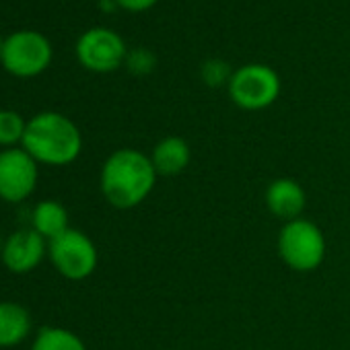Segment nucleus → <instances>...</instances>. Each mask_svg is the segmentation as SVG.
<instances>
[{
    "label": "nucleus",
    "mask_w": 350,
    "mask_h": 350,
    "mask_svg": "<svg viewBox=\"0 0 350 350\" xmlns=\"http://www.w3.org/2000/svg\"><path fill=\"white\" fill-rule=\"evenodd\" d=\"M113 3L128 13H144L148 9H152L159 0H113Z\"/></svg>",
    "instance_id": "18"
},
{
    "label": "nucleus",
    "mask_w": 350,
    "mask_h": 350,
    "mask_svg": "<svg viewBox=\"0 0 350 350\" xmlns=\"http://www.w3.org/2000/svg\"><path fill=\"white\" fill-rule=\"evenodd\" d=\"M3 42H5V40H3V38H0V50H3Z\"/></svg>",
    "instance_id": "20"
},
{
    "label": "nucleus",
    "mask_w": 350,
    "mask_h": 350,
    "mask_svg": "<svg viewBox=\"0 0 350 350\" xmlns=\"http://www.w3.org/2000/svg\"><path fill=\"white\" fill-rule=\"evenodd\" d=\"M126 64H128V68H130L134 75H146V72H150V70H152V66H154V58H152L148 52L138 50V52H134V54H128Z\"/></svg>",
    "instance_id": "17"
},
{
    "label": "nucleus",
    "mask_w": 350,
    "mask_h": 350,
    "mask_svg": "<svg viewBox=\"0 0 350 350\" xmlns=\"http://www.w3.org/2000/svg\"><path fill=\"white\" fill-rule=\"evenodd\" d=\"M48 258V241L29 229H17L5 239L0 262L13 274H29Z\"/></svg>",
    "instance_id": "9"
},
{
    "label": "nucleus",
    "mask_w": 350,
    "mask_h": 350,
    "mask_svg": "<svg viewBox=\"0 0 350 350\" xmlns=\"http://www.w3.org/2000/svg\"><path fill=\"white\" fill-rule=\"evenodd\" d=\"M21 148H25L40 165L66 167L81 157L83 134L68 116L42 111L27 120Z\"/></svg>",
    "instance_id": "2"
},
{
    "label": "nucleus",
    "mask_w": 350,
    "mask_h": 350,
    "mask_svg": "<svg viewBox=\"0 0 350 350\" xmlns=\"http://www.w3.org/2000/svg\"><path fill=\"white\" fill-rule=\"evenodd\" d=\"M200 75H202V79H204V83L208 87H221V85H229L233 70L223 60H208L202 66Z\"/></svg>",
    "instance_id": "16"
},
{
    "label": "nucleus",
    "mask_w": 350,
    "mask_h": 350,
    "mask_svg": "<svg viewBox=\"0 0 350 350\" xmlns=\"http://www.w3.org/2000/svg\"><path fill=\"white\" fill-rule=\"evenodd\" d=\"M27 120L15 109H0V148H17L23 142Z\"/></svg>",
    "instance_id": "15"
},
{
    "label": "nucleus",
    "mask_w": 350,
    "mask_h": 350,
    "mask_svg": "<svg viewBox=\"0 0 350 350\" xmlns=\"http://www.w3.org/2000/svg\"><path fill=\"white\" fill-rule=\"evenodd\" d=\"M276 250L280 260L295 272H313L317 270L327 252L325 235L323 231L309 219H295L291 223H284Z\"/></svg>",
    "instance_id": "3"
},
{
    "label": "nucleus",
    "mask_w": 350,
    "mask_h": 350,
    "mask_svg": "<svg viewBox=\"0 0 350 350\" xmlns=\"http://www.w3.org/2000/svg\"><path fill=\"white\" fill-rule=\"evenodd\" d=\"M31 229L40 233L48 243L60 237L62 233L70 229V217H68L66 206L52 198L38 202L31 213Z\"/></svg>",
    "instance_id": "13"
},
{
    "label": "nucleus",
    "mask_w": 350,
    "mask_h": 350,
    "mask_svg": "<svg viewBox=\"0 0 350 350\" xmlns=\"http://www.w3.org/2000/svg\"><path fill=\"white\" fill-rule=\"evenodd\" d=\"M54 50L50 40L31 29L15 31L3 42L0 50V64L17 79H33L40 77L52 64Z\"/></svg>",
    "instance_id": "4"
},
{
    "label": "nucleus",
    "mask_w": 350,
    "mask_h": 350,
    "mask_svg": "<svg viewBox=\"0 0 350 350\" xmlns=\"http://www.w3.org/2000/svg\"><path fill=\"white\" fill-rule=\"evenodd\" d=\"M40 163L21 146L0 150V200L21 204L38 188Z\"/></svg>",
    "instance_id": "7"
},
{
    "label": "nucleus",
    "mask_w": 350,
    "mask_h": 350,
    "mask_svg": "<svg viewBox=\"0 0 350 350\" xmlns=\"http://www.w3.org/2000/svg\"><path fill=\"white\" fill-rule=\"evenodd\" d=\"M31 350H87V344L68 327L44 325L36 332Z\"/></svg>",
    "instance_id": "14"
},
{
    "label": "nucleus",
    "mask_w": 350,
    "mask_h": 350,
    "mask_svg": "<svg viewBox=\"0 0 350 350\" xmlns=\"http://www.w3.org/2000/svg\"><path fill=\"white\" fill-rule=\"evenodd\" d=\"M33 329L31 313L15 301H0V348H15Z\"/></svg>",
    "instance_id": "12"
},
{
    "label": "nucleus",
    "mask_w": 350,
    "mask_h": 350,
    "mask_svg": "<svg viewBox=\"0 0 350 350\" xmlns=\"http://www.w3.org/2000/svg\"><path fill=\"white\" fill-rule=\"evenodd\" d=\"M150 154L138 148H118L101 165L99 190L109 206L130 211L140 206L157 186Z\"/></svg>",
    "instance_id": "1"
},
{
    "label": "nucleus",
    "mask_w": 350,
    "mask_h": 350,
    "mask_svg": "<svg viewBox=\"0 0 350 350\" xmlns=\"http://www.w3.org/2000/svg\"><path fill=\"white\" fill-rule=\"evenodd\" d=\"M150 161L159 178H175L188 169L192 148L182 136H165L150 150Z\"/></svg>",
    "instance_id": "11"
},
{
    "label": "nucleus",
    "mask_w": 350,
    "mask_h": 350,
    "mask_svg": "<svg viewBox=\"0 0 350 350\" xmlns=\"http://www.w3.org/2000/svg\"><path fill=\"white\" fill-rule=\"evenodd\" d=\"M5 239H7V237H3V235H0V254H3V245H5Z\"/></svg>",
    "instance_id": "19"
},
{
    "label": "nucleus",
    "mask_w": 350,
    "mask_h": 350,
    "mask_svg": "<svg viewBox=\"0 0 350 350\" xmlns=\"http://www.w3.org/2000/svg\"><path fill=\"white\" fill-rule=\"evenodd\" d=\"M48 260L60 276L81 282L97 270L99 252L87 233L70 227L66 233L48 243Z\"/></svg>",
    "instance_id": "6"
},
{
    "label": "nucleus",
    "mask_w": 350,
    "mask_h": 350,
    "mask_svg": "<svg viewBox=\"0 0 350 350\" xmlns=\"http://www.w3.org/2000/svg\"><path fill=\"white\" fill-rule=\"evenodd\" d=\"M75 54L83 68L101 75L118 70L128 58L126 42L107 27L87 29L75 46Z\"/></svg>",
    "instance_id": "8"
},
{
    "label": "nucleus",
    "mask_w": 350,
    "mask_h": 350,
    "mask_svg": "<svg viewBox=\"0 0 350 350\" xmlns=\"http://www.w3.org/2000/svg\"><path fill=\"white\" fill-rule=\"evenodd\" d=\"M227 91L239 109L262 111L280 97L282 83L272 66L252 62L233 70Z\"/></svg>",
    "instance_id": "5"
},
{
    "label": "nucleus",
    "mask_w": 350,
    "mask_h": 350,
    "mask_svg": "<svg viewBox=\"0 0 350 350\" xmlns=\"http://www.w3.org/2000/svg\"><path fill=\"white\" fill-rule=\"evenodd\" d=\"M264 202L272 217L280 219L282 223H291L295 219H301L307 206V194L297 180L276 178L266 188Z\"/></svg>",
    "instance_id": "10"
}]
</instances>
